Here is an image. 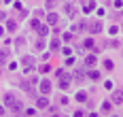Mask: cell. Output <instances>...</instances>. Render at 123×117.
<instances>
[{
    "label": "cell",
    "mask_w": 123,
    "mask_h": 117,
    "mask_svg": "<svg viewBox=\"0 0 123 117\" xmlns=\"http://www.w3.org/2000/svg\"><path fill=\"white\" fill-rule=\"evenodd\" d=\"M64 13L74 19V17L79 15V9H76V4H72V2H66V4H64Z\"/></svg>",
    "instance_id": "1"
},
{
    "label": "cell",
    "mask_w": 123,
    "mask_h": 117,
    "mask_svg": "<svg viewBox=\"0 0 123 117\" xmlns=\"http://www.w3.org/2000/svg\"><path fill=\"white\" fill-rule=\"evenodd\" d=\"M45 47H47V45H45V40H43V36H40V39L36 40V51H43Z\"/></svg>",
    "instance_id": "14"
},
{
    "label": "cell",
    "mask_w": 123,
    "mask_h": 117,
    "mask_svg": "<svg viewBox=\"0 0 123 117\" xmlns=\"http://www.w3.org/2000/svg\"><path fill=\"white\" fill-rule=\"evenodd\" d=\"M6 60H9V53H6V51H0V64H6Z\"/></svg>",
    "instance_id": "18"
},
{
    "label": "cell",
    "mask_w": 123,
    "mask_h": 117,
    "mask_svg": "<svg viewBox=\"0 0 123 117\" xmlns=\"http://www.w3.org/2000/svg\"><path fill=\"white\" fill-rule=\"evenodd\" d=\"M4 19H6V13H4V11H0V21H4Z\"/></svg>",
    "instance_id": "23"
},
{
    "label": "cell",
    "mask_w": 123,
    "mask_h": 117,
    "mask_svg": "<svg viewBox=\"0 0 123 117\" xmlns=\"http://www.w3.org/2000/svg\"><path fill=\"white\" fill-rule=\"evenodd\" d=\"M87 30H89L91 34H98V32H102V21H100V19H96V21H91V24L87 26Z\"/></svg>",
    "instance_id": "4"
},
{
    "label": "cell",
    "mask_w": 123,
    "mask_h": 117,
    "mask_svg": "<svg viewBox=\"0 0 123 117\" xmlns=\"http://www.w3.org/2000/svg\"><path fill=\"white\" fill-rule=\"evenodd\" d=\"M111 109H112L111 102H104V104H102V111H104V113H111Z\"/></svg>",
    "instance_id": "20"
},
{
    "label": "cell",
    "mask_w": 123,
    "mask_h": 117,
    "mask_svg": "<svg viewBox=\"0 0 123 117\" xmlns=\"http://www.w3.org/2000/svg\"><path fill=\"white\" fill-rule=\"evenodd\" d=\"M0 115H4V106L2 104H0Z\"/></svg>",
    "instance_id": "24"
},
{
    "label": "cell",
    "mask_w": 123,
    "mask_h": 117,
    "mask_svg": "<svg viewBox=\"0 0 123 117\" xmlns=\"http://www.w3.org/2000/svg\"><path fill=\"white\" fill-rule=\"evenodd\" d=\"M21 64H24L25 68H32V66H34V58H32V55H24V58H21Z\"/></svg>",
    "instance_id": "8"
},
{
    "label": "cell",
    "mask_w": 123,
    "mask_h": 117,
    "mask_svg": "<svg viewBox=\"0 0 123 117\" xmlns=\"http://www.w3.org/2000/svg\"><path fill=\"white\" fill-rule=\"evenodd\" d=\"M4 21H6V30H9V32H15V28H17V24H15L13 19H4Z\"/></svg>",
    "instance_id": "12"
},
{
    "label": "cell",
    "mask_w": 123,
    "mask_h": 117,
    "mask_svg": "<svg viewBox=\"0 0 123 117\" xmlns=\"http://www.w3.org/2000/svg\"><path fill=\"white\" fill-rule=\"evenodd\" d=\"M15 100H17V98H15V94H13V91H9V94L4 96V104H6V106H9V104H13Z\"/></svg>",
    "instance_id": "11"
},
{
    "label": "cell",
    "mask_w": 123,
    "mask_h": 117,
    "mask_svg": "<svg viewBox=\"0 0 123 117\" xmlns=\"http://www.w3.org/2000/svg\"><path fill=\"white\" fill-rule=\"evenodd\" d=\"M85 66L87 68H93V66H96V55H87L85 58Z\"/></svg>",
    "instance_id": "10"
},
{
    "label": "cell",
    "mask_w": 123,
    "mask_h": 117,
    "mask_svg": "<svg viewBox=\"0 0 123 117\" xmlns=\"http://www.w3.org/2000/svg\"><path fill=\"white\" fill-rule=\"evenodd\" d=\"M70 79H74V81H76V83H81V81H83V79H85V72H83V70H81V68H76V70H74L72 75H70Z\"/></svg>",
    "instance_id": "6"
},
{
    "label": "cell",
    "mask_w": 123,
    "mask_h": 117,
    "mask_svg": "<svg viewBox=\"0 0 123 117\" xmlns=\"http://www.w3.org/2000/svg\"><path fill=\"white\" fill-rule=\"evenodd\" d=\"M32 28L38 32V36H47V32H49V28L45 26V24H40L38 19H34V21H32Z\"/></svg>",
    "instance_id": "2"
},
{
    "label": "cell",
    "mask_w": 123,
    "mask_h": 117,
    "mask_svg": "<svg viewBox=\"0 0 123 117\" xmlns=\"http://www.w3.org/2000/svg\"><path fill=\"white\" fill-rule=\"evenodd\" d=\"M47 24L57 26V24H60V15H57V13H47Z\"/></svg>",
    "instance_id": "5"
},
{
    "label": "cell",
    "mask_w": 123,
    "mask_h": 117,
    "mask_svg": "<svg viewBox=\"0 0 123 117\" xmlns=\"http://www.w3.org/2000/svg\"><path fill=\"white\" fill-rule=\"evenodd\" d=\"M15 45H19V47H21V45H25V39H17V40H15Z\"/></svg>",
    "instance_id": "22"
},
{
    "label": "cell",
    "mask_w": 123,
    "mask_h": 117,
    "mask_svg": "<svg viewBox=\"0 0 123 117\" xmlns=\"http://www.w3.org/2000/svg\"><path fill=\"white\" fill-rule=\"evenodd\" d=\"M112 102H115V104H121V102H123V94H121L119 90L112 94Z\"/></svg>",
    "instance_id": "9"
},
{
    "label": "cell",
    "mask_w": 123,
    "mask_h": 117,
    "mask_svg": "<svg viewBox=\"0 0 123 117\" xmlns=\"http://www.w3.org/2000/svg\"><path fill=\"white\" fill-rule=\"evenodd\" d=\"M9 111H13V113H21V111H24V104L15 100L13 104H9Z\"/></svg>",
    "instance_id": "7"
},
{
    "label": "cell",
    "mask_w": 123,
    "mask_h": 117,
    "mask_svg": "<svg viewBox=\"0 0 123 117\" xmlns=\"http://www.w3.org/2000/svg\"><path fill=\"white\" fill-rule=\"evenodd\" d=\"M60 45H62L60 39H53V40H51V49H53V51H57V49H60Z\"/></svg>",
    "instance_id": "16"
},
{
    "label": "cell",
    "mask_w": 123,
    "mask_h": 117,
    "mask_svg": "<svg viewBox=\"0 0 123 117\" xmlns=\"http://www.w3.org/2000/svg\"><path fill=\"white\" fill-rule=\"evenodd\" d=\"M83 47H87V49H91V47H93V49H96V43H93L91 39H87L85 43H83Z\"/></svg>",
    "instance_id": "19"
},
{
    "label": "cell",
    "mask_w": 123,
    "mask_h": 117,
    "mask_svg": "<svg viewBox=\"0 0 123 117\" xmlns=\"http://www.w3.org/2000/svg\"><path fill=\"white\" fill-rule=\"evenodd\" d=\"M38 87H40V94H45V96H47V94L51 91V81H49V79H40Z\"/></svg>",
    "instance_id": "3"
},
{
    "label": "cell",
    "mask_w": 123,
    "mask_h": 117,
    "mask_svg": "<svg viewBox=\"0 0 123 117\" xmlns=\"http://www.w3.org/2000/svg\"><path fill=\"white\" fill-rule=\"evenodd\" d=\"M74 100H76V102H85V100H87V94H85V91H79V94L74 96Z\"/></svg>",
    "instance_id": "13"
},
{
    "label": "cell",
    "mask_w": 123,
    "mask_h": 117,
    "mask_svg": "<svg viewBox=\"0 0 123 117\" xmlns=\"http://www.w3.org/2000/svg\"><path fill=\"white\" fill-rule=\"evenodd\" d=\"M47 104H49V102H47V98H38V100H36V106H38V109H45Z\"/></svg>",
    "instance_id": "15"
},
{
    "label": "cell",
    "mask_w": 123,
    "mask_h": 117,
    "mask_svg": "<svg viewBox=\"0 0 123 117\" xmlns=\"http://www.w3.org/2000/svg\"><path fill=\"white\" fill-rule=\"evenodd\" d=\"M104 68H106V70H112V68H115V62H112V60H104Z\"/></svg>",
    "instance_id": "17"
},
{
    "label": "cell",
    "mask_w": 123,
    "mask_h": 117,
    "mask_svg": "<svg viewBox=\"0 0 123 117\" xmlns=\"http://www.w3.org/2000/svg\"><path fill=\"white\" fill-rule=\"evenodd\" d=\"M89 77L93 79V81H98V79H100V72H98V70H91V72H89Z\"/></svg>",
    "instance_id": "21"
}]
</instances>
